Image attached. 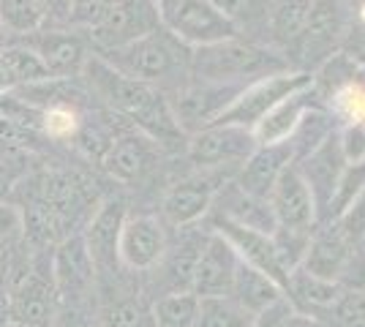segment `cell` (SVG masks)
Returning a JSON list of instances; mask_svg holds the SVG:
<instances>
[{
  "label": "cell",
  "instance_id": "obj_28",
  "mask_svg": "<svg viewBox=\"0 0 365 327\" xmlns=\"http://www.w3.org/2000/svg\"><path fill=\"white\" fill-rule=\"evenodd\" d=\"M215 9L243 36L245 31H267L275 0H213Z\"/></svg>",
  "mask_w": 365,
  "mask_h": 327
},
{
  "label": "cell",
  "instance_id": "obj_30",
  "mask_svg": "<svg viewBox=\"0 0 365 327\" xmlns=\"http://www.w3.org/2000/svg\"><path fill=\"white\" fill-rule=\"evenodd\" d=\"M0 25L16 38L41 28V16L33 0H0Z\"/></svg>",
  "mask_w": 365,
  "mask_h": 327
},
{
  "label": "cell",
  "instance_id": "obj_18",
  "mask_svg": "<svg viewBox=\"0 0 365 327\" xmlns=\"http://www.w3.org/2000/svg\"><path fill=\"white\" fill-rule=\"evenodd\" d=\"M237 254L232 251L227 240L213 229H207L205 246L199 254V262L194 267V279H191V292L202 300V297H221L229 295L232 281H235V270H237Z\"/></svg>",
  "mask_w": 365,
  "mask_h": 327
},
{
  "label": "cell",
  "instance_id": "obj_40",
  "mask_svg": "<svg viewBox=\"0 0 365 327\" xmlns=\"http://www.w3.org/2000/svg\"><path fill=\"white\" fill-rule=\"evenodd\" d=\"M357 249L365 251V234H363V237H360V246H357Z\"/></svg>",
  "mask_w": 365,
  "mask_h": 327
},
{
  "label": "cell",
  "instance_id": "obj_7",
  "mask_svg": "<svg viewBox=\"0 0 365 327\" xmlns=\"http://www.w3.org/2000/svg\"><path fill=\"white\" fill-rule=\"evenodd\" d=\"M16 44L28 47L44 66L49 79L82 77L85 63L91 61L93 49L88 36L74 28H38L22 36Z\"/></svg>",
  "mask_w": 365,
  "mask_h": 327
},
{
  "label": "cell",
  "instance_id": "obj_3",
  "mask_svg": "<svg viewBox=\"0 0 365 327\" xmlns=\"http://www.w3.org/2000/svg\"><path fill=\"white\" fill-rule=\"evenodd\" d=\"M98 58L107 61L115 71L148 82L161 93H167L175 85H180L182 79L191 77V49L180 44L175 36H169L164 28L148 33L120 49L101 52Z\"/></svg>",
  "mask_w": 365,
  "mask_h": 327
},
{
  "label": "cell",
  "instance_id": "obj_29",
  "mask_svg": "<svg viewBox=\"0 0 365 327\" xmlns=\"http://www.w3.org/2000/svg\"><path fill=\"white\" fill-rule=\"evenodd\" d=\"M150 308L139 297H118L101 308V327H148Z\"/></svg>",
  "mask_w": 365,
  "mask_h": 327
},
{
  "label": "cell",
  "instance_id": "obj_38",
  "mask_svg": "<svg viewBox=\"0 0 365 327\" xmlns=\"http://www.w3.org/2000/svg\"><path fill=\"white\" fill-rule=\"evenodd\" d=\"M351 19H354V28H360V31H365V0H360L354 9H351Z\"/></svg>",
  "mask_w": 365,
  "mask_h": 327
},
{
  "label": "cell",
  "instance_id": "obj_25",
  "mask_svg": "<svg viewBox=\"0 0 365 327\" xmlns=\"http://www.w3.org/2000/svg\"><path fill=\"white\" fill-rule=\"evenodd\" d=\"M44 79H49V74L28 47L22 44L0 47V95L14 93L19 88H28Z\"/></svg>",
  "mask_w": 365,
  "mask_h": 327
},
{
  "label": "cell",
  "instance_id": "obj_41",
  "mask_svg": "<svg viewBox=\"0 0 365 327\" xmlns=\"http://www.w3.org/2000/svg\"><path fill=\"white\" fill-rule=\"evenodd\" d=\"M9 327H22V325H14V322H11V325H9Z\"/></svg>",
  "mask_w": 365,
  "mask_h": 327
},
{
  "label": "cell",
  "instance_id": "obj_4",
  "mask_svg": "<svg viewBox=\"0 0 365 327\" xmlns=\"http://www.w3.org/2000/svg\"><path fill=\"white\" fill-rule=\"evenodd\" d=\"M161 28L188 49L207 47L240 36L237 28L215 9L213 0H153Z\"/></svg>",
  "mask_w": 365,
  "mask_h": 327
},
{
  "label": "cell",
  "instance_id": "obj_11",
  "mask_svg": "<svg viewBox=\"0 0 365 327\" xmlns=\"http://www.w3.org/2000/svg\"><path fill=\"white\" fill-rule=\"evenodd\" d=\"M267 204H270V213H273L275 229L314 234L317 224H319L317 199H314L305 177L297 170V164L284 170V175L278 177V183H275L270 197H267Z\"/></svg>",
  "mask_w": 365,
  "mask_h": 327
},
{
  "label": "cell",
  "instance_id": "obj_27",
  "mask_svg": "<svg viewBox=\"0 0 365 327\" xmlns=\"http://www.w3.org/2000/svg\"><path fill=\"white\" fill-rule=\"evenodd\" d=\"M257 316L245 311L232 295L202 297L197 327H254Z\"/></svg>",
  "mask_w": 365,
  "mask_h": 327
},
{
  "label": "cell",
  "instance_id": "obj_22",
  "mask_svg": "<svg viewBox=\"0 0 365 327\" xmlns=\"http://www.w3.org/2000/svg\"><path fill=\"white\" fill-rule=\"evenodd\" d=\"M341 295H344V286L338 281L319 279L303 267H294L287 281V300L292 303V308L308 316L327 319V313L333 311Z\"/></svg>",
  "mask_w": 365,
  "mask_h": 327
},
{
  "label": "cell",
  "instance_id": "obj_35",
  "mask_svg": "<svg viewBox=\"0 0 365 327\" xmlns=\"http://www.w3.org/2000/svg\"><path fill=\"white\" fill-rule=\"evenodd\" d=\"M341 286H344V289H357V292H365V251L357 249V254L351 256L346 273L341 276Z\"/></svg>",
  "mask_w": 365,
  "mask_h": 327
},
{
  "label": "cell",
  "instance_id": "obj_20",
  "mask_svg": "<svg viewBox=\"0 0 365 327\" xmlns=\"http://www.w3.org/2000/svg\"><path fill=\"white\" fill-rule=\"evenodd\" d=\"M338 131V128H335ZM335 131L322 142L314 153H308L305 158L294 161L300 175L305 177V183L311 188L314 199H317V207H319V221L327 213V204L333 199L335 186L341 180V172H344V156H341V147H338V137Z\"/></svg>",
  "mask_w": 365,
  "mask_h": 327
},
{
  "label": "cell",
  "instance_id": "obj_23",
  "mask_svg": "<svg viewBox=\"0 0 365 327\" xmlns=\"http://www.w3.org/2000/svg\"><path fill=\"white\" fill-rule=\"evenodd\" d=\"M319 98L314 93V88L308 85L303 90H297V93L287 95L284 101H278L262 120H259L254 128H251V134H254V140L257 145H275V142H287L294 134V128L300 123V118L305 115V109L314 107Z\"/></svg>",
  "mask_w": 365,
  "mask_h": 327
},
{
  "label": "cell",
  "instance_id": "obj_17",
  "mask_svg": "<svg viewBox=\"0 0 365 327\" xmlns=\"http://www.w3.org/2000/svg\"><path fill=\"white\" fill-rule=\"evenodd\" d=\"M292 164H294V147H292L289 140L275 142V145H257L254 153L240 164V170L235 172L232 180L245 197L267 202V197H270L273 186L278 183V177Z\"/></svg>",
  "mask_w": 365,
  "mask_h": 327
},
{
  "label": "cell",
  "instance_id": "obj_5",
  "mask_svg": "<svg viewBox=\"0 0 365 327\" xmlns=\"http://www.w3.org/2000/svg\"><path fill=\"white\" fill-rule=\"evenodd\" d=\"M257 140L240 125H205L185 142V158L197 172H237L245 158L254 153Z\"/></svg>",
  "mask_w": 365,
  "mask_h": 327
},
{
  "label": "cell",
  "instance_id": "obj_32",
  "mask_svg": "<svg viewBox=\"0 0 365 327\" xmlns=\"http://www.w3.org/2000/svg\"><path fill=\"white\" fill-rule=\"evenodd\" d=\"M33 3L41 16V28H68L74 0H33Z\"/></svg>",
  "mask_w": 365,
  "mask_h": 327
},
{
  "label": "cell",
  "instance_id": "obj_8",
  "mask_svg": "<svg viewBox=\"0 0 365 327\" xmlns=\"http://www.w3.org/2000/svg\"><path fill=\"white\" fill-rule=\"evenodd\" d=\"M240 90L243 88H235V85H215V82L188 77L164 95H167L169 109L182 128V134L188 137L205 125H213L218 115L235 101V95Z\"/></svg>",
  "mask_w": 365,
  "mask_h": 327
},
{
  "label": "cell",
  "instance_id": "obj_1",
  "mask_svg": "<svg viewBox=\"0 0 365 327\" xmlns=\"http://www.w3.org/2000/svg\"><path fill=\"white\" fill-rule=\"evenodd\" d=\"M82 79L88 85V95L98 98L112 115L125 120L134 131L145 134L161 147L185 150L188 137L182 134V128L169 109L167 95L158 88L115 71L98 55H91V61L85 63Z\"/></svg>",
  "mask_w": 365,
  "mask_h": 327
},
{
  "label": "cell",
  "instance_id": "obj_34",
  "mask_svg": "<svg viewBox=\"0 0 365 327\" xmlns=\"http://www.w3.org/2000/svg\"><path fill=\"white\" fill-rule=\"evenodd\" d=\"M11 325V286H9V254H0V327Z\"/></svg>",
  "mask_w": 365,
  "mask_h": 327
},
{
  "label": "cell",
  "instance_id": "obj_13",
  "mask_svg": "<svg viewBox=\"0 0 365 327\" xmlns=\"http://www.w3.org/2000/svg\"><path fill=\"white\" fill-rule=\"evenodd\" d=\"M167 227L158 216H125L118 240V265L128 273L155 270L167 251Z\"/></svg>",
  "mask_w": 365,
  "mask_h": 327
},
{
  "label": "cell",
  "instance_id": "obj_12",
  "mask_svg": "<svg viewBox=\"0 0 365 327\" xmlns=\"http://www.w3.org/2000/svg\"><path fill=\"white\" fill-rule=\"evenodd\" d=\"M207 216H210V229L227 240L229 246H232V251L237 254L240 262L257 267L259 273H264L267 279H273L275 284L284 286V292H287L289 273L281 265L270 234L259 232V229H251V227H245L240 221H232V218L221 216V213H213V210H210Z\"/></svg>",
  "mask_w": 365,
  "mask_h": 327
},
{
  "label": "cell",
  "instance_id": "obj_39",
  "mask_svg": "<svg viewBox=\"0 0 365 327\" xmlns=\"http://www.w3.org/2000/svg\"><path fill=\"white\" fill-rule=\"evenodd\" d=\"M6 36H9V33H6V28H3V25H0V44H3V41H6Z\"/></svg>",
  "mask_w": 365,
  "mask_h": 327
},
{
  "label": "cell",
  "instance_id": "obj_31",
  "mask_svg": "<svg viewBox=\"0 0 365 327\" xmlns=\"http://www.w3.org/2000/svg\"><path fill=\"white\" fill-rule=\"evenodd\" d=\"M335 137H338V147H341V156H344L346 167L365 164V123L338 125Z\"/></svg>",
  "mask_w": 365,
  "mask_h": 327
},
{
  "label": "cell",
  "instance_id": "obj_37",
  "mask_svg": "<svg viewBox=\"0 0 365 327\" xmlns=\"http://www.w3.org/2000/svg\"><path fill=\"white\" fill-rule=\"evenodd\" d=\"M22 229V224H19V210H14L11 204L0 202V243L3 240H9L14 232Z\"/></svg>",
  "mask_w": 365,
  "mask_h": 327
},
{
  "label": "cell",
  "instance_id": "obj_26",
  "mask_svg": "<svg viewBox=\"0 0 365 327\" xmlns=\"http://www.w3.org/2000/svg\"><path fill=\"white\" fill-rule=\"evenodd\" d=\"M199 297L194 292H167L150 306L153 327H197Z\"/></svg>",
  "mask_w": 365,
  "mask_h": 327
},
{
  "label": "cell",
  "instance_id": "obj_14",
  "mask_svg": "<svg viewBox=\"0 0 365 327\" xmlns=\"http://www.w3.org/2000/svg\"><path fill=\"white\" fill-rule=\"evenodd\" d=\"M96 267L82 232L68 234L52 249V279L61 297V306H82V300L91 295L96 286Z\"/></svg>",
  "mask_w": 365,
  "mask_h": 327
},
{
  "label": "cell",
  "instance_id": "obj_36",
  "mask_svg": "<svg viewBox=\"0 0 365 327\" xmlns=\"http://www.w3.org/2000/svg\"><path fill=\"white\" fill-rule=\"evenodd\" d=\"M49 327H91L88 316L82 311V306H61L55 319L49 322Z\"/></svg>",
  "mask_w": 365,
  "mask_h": 327
},
{
  "label": "cell",
  "instance_id": "obj_24",
  "mask_svg": "<svg viewBox=\"0 0 365 327\" xmlns=\"http://www.w3.org/2000/svg\"><path fill=\"white\" fill-rule=\"evenodd\" d=\"M229 295L235 297L251 316H259V313L270 311L273 306H278V303L287 297V292H284V286H278L273 279H267L264 273H259L257 267L245 265V262H237V270H235V281H232Z\"/></svg>",
  "mask_w": 365,
  "mask_h": 327
},
{
  "label": "cell",
  "instance_id": "obj_16",
  "mask_svg": "<svg viewBox=\"0 0 365 327\" xmlns=\"http://www.w3.org/2000/svg\"><path fill=\"white\" fill-rule=\"evenodd\" d=\"M128 216V207L120 197H107L96 204L91 213L85 229H82V240L85 249L91 254L96 273H112L118 265V240H120L123 221Z\"/></svg>",
  "mask_w": 365,
  "mask_h": 327
},
{
  "label": "cell",
  "instance_id": "obj_21",
  "mask_svg": "<svg viewBox=\"0 0 365 327\" xmlns=\"http://www.w3.org/2000/svg\"><path fill=\"white\" fill-rule=\"evenodd\" d=\"M180 232L182 234L175 243H167L161 262L155 265V270H161V281H164L167 292H191L194 267H197L205 237H207V232H194L191 227H185ZM167 292H161V295H167Z\"/></svg>",
  "mask_w": 365,
  "mask_h": 327
},
{
  "label": "cell",
  "instance_id": "obj_33",
  "mask_svg": "<svg viewBox=\"0 0 365 327\" xmlns=\"http://www.w3.org/2000/svg\"><path fill=\"white\" fill-rule=\"evenodd\" d=\"M341 224H344V229L357 240V246H360V237L365 234V188L360 191V197L354 199L349 210H346V216L338 218Z\"/></svg>",
  "mask_w": 365,
  "mask_h": 327
},
{
  "label": "cell",
  "instance_id": "obj_9",
  "mask_svg": "<svg viewBox=\"0 0 365 327\" xmlns=\"http://www.w3.org/2000/svg\"><path fill=\"white\" fill-rule=\"evenodd\" d=\"M158 28L161 22H158V11L153 0H115L107 16L85 36L91 41L93 52L101 55V52L125 47Z\"/></svg>",
  "mask_w": 365,
  "mask_h": 327
},
{
  "label": "cell",
  "instance_id": "obj_6",
  "mask_svg": "<svg viewBox=\"0 0 365 327\" xmlns=\"http://www.w3.org/2000/svg\"><path fill=\"white\" fill-rule=\"evenodd\" d=\"M308 85H311V74L297 71V68L262 77L251 85H245L243 90L235 95V101L218 115V120L213 125H240V128L251 131L278 101H284L287 95L297 93Z\"/></svg>",
  "mask_w": 365,
  "mask_h": 327
},
{
  "label": "cell",
  "instance_id": "obj_2",
  "mask_svg": "<svg viewBox=\"0 0 365 327\" xmlns=\"http://www.w3.org/2000/svg\"><path fill=\"white\" fill-rule=\"evenodd\" d=\"M292 71V63L281 49L257 38L235 36L218 44L191 49V77L215 85L245 88L270 74Z\"/></svg>",
  "mask_w": 365,
  "mask_h": 327
},
{
  "label": "cell",
  "instance_id": "obj_10",
  "mask_svg": "<svg viewBox=\"0 0 365 327\" xmlns=\"http://www.w3.org/2000/svg\"><path fill=\"white\" fill-rule=\"evenodd\" d=\"M229 177L224 172H197L172 183L161 199V221L164 227L185 229L194 227L199 218H205L213 207V199L218 188L227 183Z\"/></svg>",
  "mask_w": 365,
  "mask_h": 327
},
{
  "label": "cell",
  "instance_id": "obj_19",
  "mask_svg": "<svg viewBox=\"0 0 365 327\" xmlns=\"http://www.w3.org/2000/svg\"><path fill=\"white\" fill-rule=\"evenodd\" d=\"M153 158H155V142L139 131H120L109 140V147L98 164L112 180L131 186L145 177V172L153 167Z\"/></svg>",
  "mask_w": 365,
  "mask_h": 327
},
{
  "label": "cell",
  "instance_id": "obj_15",
  "mask_svg": "<svg viewBox=\"0 0 365 327\" xmlns=\"http://www.w3.org/2000/svg\"><path fill=\"white\" fill-rule=\"evenodd\" d=\"M357 254V240L351 237L341 221H324L317 224L311 234V243L305 251L300 267L327 281H338L346 273L351 256Z\"/></svg>",
  "mask_w": 365,
  "mask_h": 327
}]
</instances>
